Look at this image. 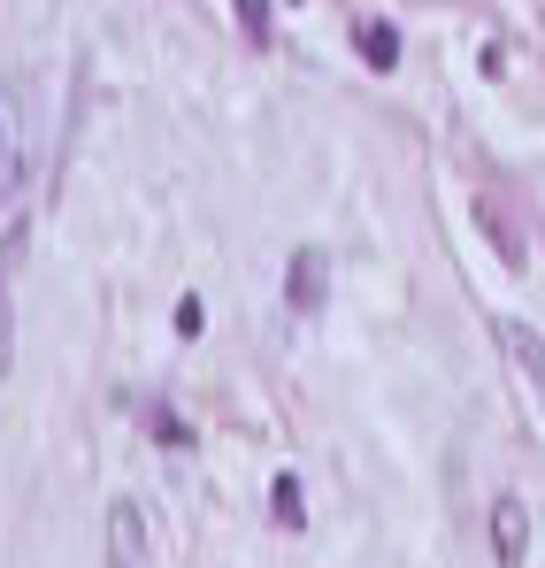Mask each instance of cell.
I'll list each match as a JSON object with an SVG mask.
<instances>
[{
    "label": "cell",
    "mask_w": 545,
    "mask_h": 568,
    "mask_svg": "<svg viewBox=\"0 0 545 568\" xmlns=\"http://www.w3.org/2000/svg\"><path fill=\"white\" fill-rule=\"evenodd\" d=\"M147 430H154V438H170V446H192L184 415H170V407H147Z\"/></svg>",
    "instance_id": "cell-11"
},
{
    "label": "cell",
    "mask_w": 545,
    "mask_h": 568,
    "mask_svg": "<svg viewBox=\"0 0 545 568\" xmlns=\"http://www.w3.org/2000/svg\"><path fill=\"white\" fill-rule=\"evenodd\" d=\"M499 346H507V369L531 377V399L545 407V338H538V331H523V323H499Z\"/></svg>",
    "instance_id": "cell-3"
},
{
    "label": "cell",
    "mask_w": 545,
    "mask_h": 568,
    "mask_svg": "<svg viewBox=\"0 0 545 568\" xmlns=\"http://www.w3.org/2000/svg\"><path fill=\"white\" fill-rule=\"evenodd\" d=\"M16 369V292H8V270H0V377Z\"/></svg>",
    "instance_id": "cell-9"
},
{
    "label": "cell",
    "mask_w": 545,
    "mask_h": 568,
    "mask_svg": "<svg viewBox=\"0 0 545 568\" xmlns=\"http://www.w3.org/2000/svg\"><path fill=\"white\" fill-rule=\"evenodd\" d=\"M270 515H276V530H307V491H300V476H276L270 484Z\"/></svg>",
    "instance_id": "cell-6"
},
{
    "label": "cell",
    "mask_w": 545,
    "mask_h": 568,
    "mask_svg": "<svg viewBox=\"0 0 545 568\" xmlns=\"http://www.w3.org/2000/svg\"><path fill=\"white\" fill-rule=\"evenodd\" d=\"M492 546H499V568H523V554H531V515H523V499H499V507H492Z\"/></svg>",
    "instance_id": "cell-4"
},
{
    "label": "cell",
    "mask_w": 545,
    "mask_h": 568,
    "mask_svg": "<svg viewBox=\"0 0 545 568\" xmlns=\"http://www.w3.org/2000/svg\"><path fill=\"white\" fill-rule=\"evenodd\" d=\"M231 8H239V23H246V39H254V47H270V0H231Z\"/></svg>",
    "instance_id": "cell-10"
},
{
    "label": "cell",
    "mask_w": 545,
    "mask_h": 568,
    "mask_svg": "<svg viewBox=\"0 0 545 568\" xmlns=\"http://www.w3.org/2000/svg\"><path fill=\"white\" fill-rule=\"evenodd\" d=\"M354 47H362L369 70H400V31H392V23H362V31H354Z\"/></svg>",
    "instance_id": "cell-7"
},
{
    "label": "cell",
    "mask_w": 545,
    "mask_h": 568,
    "mask_svg": "<svg viewBox=\"0 0 545 568\" xmlns=\"http://www.w3.org/2000/svg\"><path fill=\"white\" fill-rule=\"evenodd\" d=\"M108 561H115V568H154V561H147V515H139L131 499L108 507Z\"/></svg>",
    "instance_id": "cell-2"
},
{
    "label": "cell",
    "mask_w": 545,
    "mask_h": 568,
    "mask_svg": "<svg viewBox=\"0 0 545 568\" xmlns=\"http://www.w3.org/2000/svg\"><path fill=\"white\" fill-rule=\"evenodd\" d=\"M31 185V123H23V85L0 70V200Z\"/></svg>",
    "instance_id": "cell-1"
},
{
    "label": "cell",
    "mask_w": 545,
    "mask_h": 568,
    "mask_svg": "<svg viewBox=\"0 0 545 568\" xmlns=\"http://www.w3.org/2000/svg\"><path fill=\"white\" fill-rule=\"evenodd\" d=\"M292 307H323V254L315 246L292 254Z\"/></svg>",
    "instance_id": "cell-5"
},
{
    "label": "cell",
    "mask_w": 545,
    "mask_h": 568,
    "mask_svg": "<svg viewBox=\"0 0 545 568\" xmlns=\"http://www.w3.org/2000/svg\"><path fill=\"white\" fill-rule=\"evenodd\" d=\"M476 223H484V231H492V246H499V254H507V262H515V270H523V262H531V239H523V231H515V223H507V215H499V207H492V200H484V207H476Z\"/></svg>",
    "instance_id": "cell-8"
}]
</instances>
